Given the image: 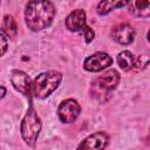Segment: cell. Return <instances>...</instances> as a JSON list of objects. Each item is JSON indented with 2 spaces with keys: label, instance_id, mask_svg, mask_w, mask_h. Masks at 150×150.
I'll list each match as a JSON object with an SVG mask.
<instances>
[{
  "label": "cell",
  "instance_id": "d6986e66",
  "mask_svg": "<svg viewBox=\"0 0 150 150\" xmlns=\"http://www.w3.org/2000/svg\"><path fill=\"white\" fill-rule=\"evenodd\" d=\"M146 36H148V41L150 42V29L148 30V34H146Z\"/></svg>",
  "mask_w": 150,
  "mask_h": 150
},
{
  "label": "cell",
  "instance_id": "ba28073f",
  "mask_svg": "<svg viewBox=\"0 0 150 150\" xmlns=\"http://www.w3.org/2000/svg\"><path fill=\"white\" fill-rule=\"evenodd\" d=\"M135 29L131 25L123 22V23H118L116 25L112 30H111V36L112 39L121 43V45H129L134 41L135 39Z\"/></svg>",
  "mask_w": 150,
  "mask_h": 150
},
{
  "label": "cell",
  "instance_id": "4fadbf2b",
  "mask_svg": "<svg viewBox=\"0 0 150 150\" xmlns=\"http://www.w3.org/2000/svg\"><path fill=\"white\" fill-rule=\"evenodd\" d=\"M135 61H136V57L129 50H123L117 55V63L120 68L123 69L124 71L132 70L135 66Z\"/></svg>",
  "mask_w": 150,
  "mask_h": 150
},
{
  "label": "cell",
  "instance_id": "30bf717a",
  "mask_svg": "<svg viewBox=\"0 0 150 150\" xmlns=\"http://www.w3.org/2000/svg\"><path fill=\"white\" fill-rule=\"evenodd\" d=\"M86 18H87V15L83 9H81V8L74 9L66 18V21H64L66 28L70 32H81L84 28V26L87 25Z\"/></svg>",
  "mask_w": 150,
  "mask_h": 150
},
{
  "label": "cell",
  "instance_id": "7c38bea8",
  "mask_svg": "<svg viewBox=\"0 0 150 150\" xmlns=\"http://www.w3.org/2000/svg\"><path fill=\"white\" fill-rule=\"evenodd\" d=\"M128 2L129 0H101L97 5V13L100 15H107L114 9L124 7Z\"/></svg>",
  "mask_w": 150,
  "mask_h": 150
},
{
  "label": "cell",
  "instance_id": "2e32d148",
  "mask_svg": "<svg viewBox=\"0 0 150 150\" xmlns=\"http://www.w3.org/2000/svg\"><path fill=\"white\" fill-rule=\"evenodd\" d=\"M81 33L83 34V36H84V41H86L87 43L91 42V41L94 40V38H95V32H94L88 25L84 26V28L81 30Z\"/></svg>",
  "mask_w": 150,
  "mask_h": 150
},
{
  "label": "cell",
  "instance_id": "5bb4252c",
  "mask_svg": "<svg viewBox=\"0 0 150 150\" xmlns=\"http://www.w3.org/2000/svg\"><path fill=\"white\" fill-rule=\"evenodd\" d=\"M1 32H4L7 38L13 39L18 34V27L15 23V20L11 15H6L2 20V26H1Z\"/></svg>",
  "mask_w": 150,
  "mask_h": 150
},
{
  "label": "cell",
  "instance_id": "e0dca14e",
  "mask_svg": "<svg viewBox=\"0 0 150 150\" xmlns=\"http://www.w3.org/2000/svg\"><path fill=\"white\" fill-rule=\"evenodd\" d=\"M6 38H7V35H6L4 32H1V33H0V40H1V55H4L5 52H6V49H7V40H6Z\"/></svg>",
  "mask_w": 150,
  "mask_h": 150
},
{
  "label": "cell",
  "instance_id": "3957f363",
  "mask_svg": "<svg viewBox=\"0 0 150 150\" xmlns=\"http://www.w3.org/2000/svg\"><path fill=\"white\" fill-rule=\"evenodd\" d=\"M62 81V74L56 70H49L39 74L33 81V95L39 100L47 98L53 94Z\"/></svg>",
  "mask_w": 150,
  "mask_h": 150
},
{
  "label": "cell",
  "instance_id": "277c9868",
  "mask_svg": "<svg viewBox=\"0 0 150 150\" xmlns=\"http://www.w3.org/2000/svg\"><path fill=\"white\" fill-rule=\"evenodd\" d=\"M41 130V121L40 117L38 116L35 109L33 108L32 104H29L26 115L23 116L22 121H21V125H20V131H21V136L25 141V143L30 146L34 148L38 136L40 134Z\"/></svg>",
  "mask_w": 150,
  "mask_h": 150
},
{
  "label": "cell",
  "instance_id": "8992f818",
  "mask_svg": "<svg viewBox=\"0 0 150 150\" xmlns=\"http://www.w3.org/2000/svg\"><path fill=\"white\" fill-rule=\"evenodd\" d=\"M11 83L13 87L21 93L23 96L30 100L33 94V83L30 82V77L22 70L14 69L11 71Z\"/></svg>",
  "mask_w": 150,
  "mask_h": 150
},
{
  "label": "cell",
  "instance_id": "6da1fadb",
  "mask_svg": "<svg viewBox=\"0 0 150 150\" xmlns=\"http://www.w3.org/2000/svg\"><path fill=\"white\" fill-rule=\"evenodd\" d=\"M55 16L54 5L49 0H29L25 9V21L30 30L48 28Z\"/></svg>",
  "mask_w": 150,
  "mask_h": 150
},
{
  "label": "cell",
  "instance_id": "9a60e30c",
  "mask_svg": "<svg viewBox=\"0 0 150 150\" xmlns=\"http://www.w3.org/2000/svg\"><path fill=\"white\" fill-rule=\"evenodd\" d=\"M149 61H150V60H149V57H148V56H145V55H139L138 57H136L135 66H134V69H132V70L138 71V70L144 69V68L148 66Z\"/></svg>",
  "mask_w": 150,
  "mask_h": 150
},
{
  "label": "cell",
  "instance_id": "5b68a950",
  "mask_svg": "<svg viewBox=\"0 0 150 150\" xmlns=\"http://www.w3.org/2000/svg\"><path fill=\"white\" fill-rule=\"evenodd\" d=\"M81 112L79 102L74 98L62 101L57 107V116L62 123H73Z\"/></svg>",
  "mask_w": 150,
  "mask_h": 150
},
{
  "label": "cell",
  "instance_id": "7a4b0ae2",
  "mask_svg": "<svg viewBox=\"0 0 150 150\" xmlns=\"http://www.w3.org/2000/svg\"><path fill=\"white\" fill-rule=\"evenodd\" d=\"M120 74L115 69H109L104 71L102 75L97 76L91 82V95L98 102H105L109 97L111 91L117 87L120 82Z\"/></svg>",
  "mask_w": 150,
  "mask_h": 150
},
{
  "label": "cell",
  "instance_id": "9c48e42d",
  "mask_svg": "<svg viewBox=\"0 0 150 150\" xmlns=\"http://www.w3.org/2000/svg\"><path fill=\"white\" fill-rule=\"evenodd\" d=\"M109 143V136L103 131H97L84 138L77 146V149H104Z\"/></svg>",
  "mask_w": 150,
  "mask_h": 150
},
{
  "label": "cell",
  "instance_id": "ac0fdd59",
  "mask_svg": "<svg viewBox=\"0 0 150 150\" xmlns=\"http://www.w3.org/2000/svg\"><path fill=\"white\" fill-rule=\"evenodd\" d=\"M1 91H2V93H1V98H4V96L6 95V89H5V87H4V86L1 87Z\"/></svg>",
  "mask_w": 150,
  "mask_h": 150
},
{
  "label": "cell",
  "instance_id": "8fae6325",
  "mask_svg": "<svg viewBox=\"0 0 150 150\" xmlns=\"http://www.w3.org/2000/svg\"><path fill=\"white\" fill-rule=\"evenodd\" d=\"M129 11L137 18L150 16V0H129Z\"/></svg>",
  "mask_w": 150,
  "mask_h": 150
},
{
  "label": "cell",
  "instance_id": "52a82bcc",
  "mask_svg": "<svg viewBox=\"0 0 150 150\" xmlns=\"http://www.w3.org/2000/svg\"><path fill=\"white\" fill-rule=\"evenodd\" d=\"M112 64V57L103 52H97L88 56L83 62V68L88 71H101Z\"/></svg>",
  "mask_w": 150,
  "mask_h": 150
}]
</instances>
